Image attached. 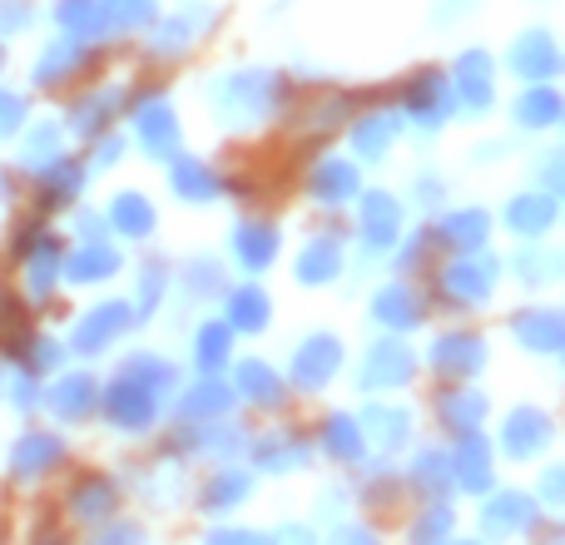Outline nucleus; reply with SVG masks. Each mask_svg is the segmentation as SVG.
Here are the masks:
<instances>
[{
  "label": "nucleus",
  "instance_id": "nucleus-1",
  "mask_svg": "<svg viewBox=\"0 0 565 545\" xmlns=\"http://www.w3.org/2000/svg\"><path fill=\"white\" fill-rule=\"evenodd\" d=\"M278 89L282 85L274 75H254V70H248V75H228L224 85H218V109H224L228 125H248V119L274 109Z\"/></svg>",
  "mask_w": 565,
  "mask_h": 545
},
{
  "label": "nucleus",
  "instance_id": "nucleus-2",
  "mask_svg": "<svg viewBox=\"0 0 565 545\" xmlns=\"http://www.w3.org/2000/svg\"><path fill=\"white\" fill-rule=\"evenodd\" d=\"M491 288H497V264H491V258L467 254V258L441 268V298L457 302V308H477Z\"/></svg>",
  "mask_w": 565,
  "mask_h": 545
},
{
  "label": "nucleus",
  "instance_id": "nucleus-3",
  "mask_svg": "<svg viewBox=\"0 0 565 545\" xmlns=\"http://www.w3.org/2000/svg\"><path fill=\"white\" fill-rule=\"evenodd\" d=\"M105 412H109V421H115V427L145 431L149 421H154V412H159V397L145 387V382L129 377V372H119V382L109 387V397H105Z\"/></svg>",
  "mask_w": 565,
  "mask_h": 545
},
{
  "label": "nucleus",
  "instance_id": "nucleus-4",
  "mask_svg": "<svg viewBox=\"0 0 565 545\" xmlns=\"http://www.w3.org/2000/svg\"><path fill=\"white\" fill-rule=\"evenodd\" d=\"M338 367H342V348H338V338H308L298 352H292L288 377H292V387L312 392V387H322V382H328Z\"/></svg>",
  "mask_w": 565,
  "mask_h": 545
},
{
  "label": "nucleus",
  "instance_id": "nucleus-5",
  "mask_svg": "<svg viewBox=\"0 0 565 545\" xmlns=\"http://www.w3.org/2000/svg\"><path fill=\"white\" fill-rule=\"evenodd\" d=\"M447 471L461 491H487L491 487V451H487V437L481 431H461L457 437V451L447 457Z\"/></svg>",
  "mask_w": 565,
  "mask_h": 545
},
{
  "label": "nucleus",
  "instance_id": "nucleus-6",
  "mask_svg": "<svg viewBox=\"0 0 565 545\" xmlns=\"http://www.w3.org/2000/svg\"><path fill=\"white\" fill-rule=\"evenodd\" d=\"M135 135L149 154H159V159L179 154V125H174V115H169L164 99H145V105L135 109Z\"/></svg>",
  "mask_w": 565,
  "mask_h": 545
},
{
  "label": "nucleus",
  "instance_id": "nucleus-7",
  "mask_svg": "<svg viewBox=\"0 0 565 545\" xmlns=\"http://www.w3.org/2000/svg\"><path fill=\"white\" fill-rule=\"evenodd\" d=\"M412 352L402 348V342H377V348L367 352V362H362V387L372 392H387V387H402V382L412 377Z\"/></svg>",
  "mask_w": 565,
  "mask_h": 545
},
{
  "label": "nucleus",
  "instance_id": "nucleus-8",
  "mask_svg": "<svg viewBox=\"0 0 565 545\" xmlns=\"http://www.w3.org/2000/svg\"><path fill=\"white\" fill-rule=\"evenodd\" d=\"M511 70L526 79H551L561 70V50L546 30H526V35L511 45Z\"/></svg>",
  "mask_w": 565,
  "mask_h": 545
},
{
  "label": "nucleus",
  "instance_id": "nucleus-9",
  "mask_svg": "<svg viewBox=\"0 0 565 545\" xmlns=\"http://www.w3.org/2000/svg\"><path fill=\"white\" fill-rule=\"evenodd\" d=\"M447 105H451V85H447V75H441V70H427V75L412 79V89H407V115L417 119L422 129L441 125Z\"/></svg>",
  "mask_w": 565,
  "mask_h": 545
},
{
  "label": "nucleus",
  "instance_id": "nucleus-10",
  "mask_svg": "<svg viewBox=\"0 0 565 545\" xmlns=\"http://www.w3.org/2000/svg\"><path fill=\"white\" fill-rule=\"evenodd\" d=\"M481 362H487V342L471 338V332H451L431 348V367L447 372V377H471Z\"/></svg>",
  "mask_w": 565,
  "mask_h": 545
},
{
  "label": "nucleus",
  "instance_id": "nucleus-11",
  "mask_svg": "<svg viewBox=\"0 0 565 545\" xmlns=\"http://www.w3.org/2000/svg\"><path fill=\"white\" fill-rule=\"evenodd\" d=\"M129 328V302H99L85 322L75 328V348L79 352H99Z\"/></svg>",
  "mask_w": 565,
  "mask_h": 545
},
{
  "label": "nucleus",
  "instance_id": "nucleus-12",
  "mask_svg": "<svg viewBox=\"0 0 565 545\" xmlns=\"http://www.w3.org/2000/svg\"><path fill=\"white\" fill-rule=\"evenodd\" d=\"M60 457H65L60 437H50V431H25V437L15 441V451H10V471H15L20 481H30V477H40V471L55 467Z\"/></svg>",
  "mask_w": 565,
  "mask_h": 545
},
{
  "label": "nucleus",
  "instance_id": "nucleus-13",
  "mask_svg": "<svg viewBox=\"0 0 565 545\" xmlns=\"http://www.w3.org/2000/svg\"><path fill=\"white\" fill-rule=\"evenodd\" d=\"M556 427H551L546 412H511L507 421V451L511 457H541L551 447Z\"/></svg>",
  "mask_w": 565,
  "mask_h": 545
},
{
  "label": "nucleus",
  "instance_id": "nucleus-14",
  "mask_svg": "<svg viewBox=\"0 0 565 545\" xmlns=\"http://www.w3.org/2000/svg\"><path fill=\"white\" fill-rule=\"evenodd\" d=\"M511 332H516L531 352H556L561 338H565V318L556 308H526L516 322H511Z\"/></svg>",
  "mask_w": 565,
  "mask_h": 545
},
{
  "label": "nucleus",
  "instance_id": "nucleus-15",
  "mask_svg": "<svg viewBox=\"0 0 565 545\" xmlns=\"http://www.w3.org/2000/svg\"><path fill=\"white\" fill-rule=\"evenodd\" d=\"M451 89H457L471 109H487L491 105V60H487V50H467V55L457 60Z\"/></svg>",
  "mask_w": 565,
  "mask_h": 545
},
{
  "label": "nucleus",
  "instance_id": "nucleus-16",
  "mask_svg": "<svg viewBox=\"0 0 565 545\" xmlns=\"http://www.w3.org/2000/svg\"><path fill=\"white\" fill-rule=\"evenodd\" d=\"M95 402H99V392H95V382H89V377H60L55 387L45 392V407L55 412L60 421L89 417V412H95Z\"/></svg>",
  "mask_w": 565,
  "mask_h": 545
},
{
  "label": "nucleus",
  "instance_id": "nucleus-17",
  "mask_svg": "<svg viewBox=\"0 0 565 545\" xmlns=\"http://www.w3.org/2000/svg\"><path fill=\"white\" fill-rule=\"evenodd\" d=\"M89 65V50H85V40H75V35H65V40H55V45L40 55V70H35V79L40 85H65L70 75H79V70Z\"/></svg>",
  "mask_w": 565,
  "mask_h": 545
},
{
  "label": "nucleus",
  "instance_id": "nucleus-18",
  "mask_svg": "<svg viewBox=\"0 0 565 545\" xmlns=\"http://www.w3.org/2000/svg\"><path fill=\"white\" fill-rule=\"evenodd\" d=\"M507 224L516 228V234H526V238L546 234V228L556 224V199H551V194H536V189H526V194H516V199L507 204Z\"/></svg>",
  "mask_w": 565,
  "mask_h": 545
},
{
  "label": "nucleus",
  "instance_id": "nucleus-19",
  "mask_svg": "<svg viewBox=\"0 0 565 545\" xmlns=\"http://www.w3.org/2000/svg\"><path fill=\"white\" fill-rule=\"evenodd\" d=\"M402 228V204L392 194H367V204H362V238H367V248H387L392 238H397Z\"/></svg>",
  "mask_w": 565,
  "mask_h": 545
},
{
  "label": "nucleus",
  "instance_id": "nucleus-20",
  "mask_svg": "<svg viewBox=\"0 0 565 545\" xmlns=\"http://www.w3.org/2000/svg\"><path fill=\"white\" fill-rule=\"evenodd\" d=\"M437 412H441V421L461 437V431L481 427V417H487V397H481L477 387H447L441 392V402H437Z\"/></svg>",
  "mask_w": 565,
  "mask_h": 545
},
{
  "label": "nucleus",
  "instance_id": "nucleus-21",
  "mask_svg": "<svg viewBox=\"0 0 565 545\" xmlns=\"http://www.w3.org/2000/svg\"><path fill=\"white\" fill-rule=\"evenodd\" d=\"M115 506H119V496H115V481L109 477H85L70 491V516L75 521H105Z\"/></svg>",
  "mask_w": 565,
  "mask_h": 545
},
{
  "label": "nucleus",
  "instance_id": "nucleus-22",
  "mask_svg": "<svg viewBox=\"0 0 565 545\" xmlns=\"http://www.w3.org/2000/svg\"><path fill=\"white\" fill-rule=\"evenodd\" d=\"M437 238L447 248H457V254H477V248L487 244V214H481V209H457V214L441 218Z\"/></svg>",
  "mask_w": 565,
  "mask_h": 545
},
{
  "label": "nucleus",
  "instance_id": "nucleus-23",
  "mask_svg": "<svg viewBox=\"0 0 565 545\" xmlns=\"http://www.w3.org/2000/svg\"><path fill=\"white\" fill-rule=\"evenodd\" d=\"M372 318H377L382 328H392V332H407V328H417L422 322V308H417V298L407 292V282H392V288L377 292Z\"/></svg>",
  "mask_w": 565,
  "mask_h": 545
},
{
  "label": "nucleus",
  "instance_id": "nucleus-24",
  "mask_svg": "<svg viewBox=\"0 0 565 545\" xmlns=\"http://www.w3.org/2000/svg\"><path fill=\"white\" fill-rule=\"evenodd\" d=\"M234 254H238V264H244L248 272L268 268L274 264V254H278V234L268 224H244L234 234Z\"/></svg>",
  "mask_w": 565,
  "mask_h": 545
},
{
  "label": "nucleus",
  "instance_id": "nucleus-25",
  "mask_svg": "<svg viewBox=\"0 0 565 545\" xmlns=\"http://www.w3.org/2000/svg\"><path fill=\"white\" fill-rule=\"evenodd\" d=\"M312 194L328 199V204L352 199V194H358V169H352L348 159H322V164L312 169Z\"/></svg>",
  "mask_w": 565,
  "mask_h": 545
},
{
  "label": "nucleus",
  "instance_id": "nucleus-26",
  "mask_svg": "<svg viewBox=\"0 0 565 545\" xmlns=\"http://www.w3.org/2000/svg\"><path fill=\"white\" fill-rule=\"evenodd\" d=\"M55 20L70 30L75 40H95V35H105V6L99 0H60L55 6Z\"/></svg>",
  "mask_w": 565,
  "mask_h": 545
},
{
  "label": "nucleus",
  "instance_id": "nucleus-27",
  "mask_svg": "<svg viewBox=\"0 0 565 545\" xmlns=\"http://www.w3.org/2000/svg\"><path fill=\"white\" fill-rule=\"evenodd\" d=\"M338 268H342L338 238H312V244L298 254V278L302 282H328V278H338Z\"/></svg>",
  "mask_w": 565,
  "mask_h": 545
},
{
  "label": "nucleus",
  "instance_id": "nucleus-28",
  "mask_svg": "<svg viewBox=\"0 0 565 545\" xmlns=\"http://www.w3.org/2000/svg\"><path fill=\"white\" fill-rule=\"evenodd\" d=\"M79 184H85V169L70 164V159H50V164L40 169V199H45V204H65V199H75Z\"/></svg>",
  "mask_w": 565,
  "mask_h": 545
},
{
  "label": "nucleus",
  "instance_id": "nucleus-29",
  "mask_svg": "<svg viewBox=\"0 0 565 545\" xmlns=\"http://www.w3.org/2000/svg\"><path fill=\"white\" fill-rule=\"evenodd\" d=\"M109 224L119 228V234H129V238H145L149 228H154V209H149V199L145 194H119L115 204H109Z\"/></svg>",
  "mask_w": 565,
  "mask_h": 545
},
{
  "label": "nucleus",
  "instance_id": "nucleus-30",
  "mask_svg": "<svg viewBox=\"0 0 565 545\" xmlns=\"http://www.w3.org/2000/svg\"><path fill=\"white\" fill-rule=\"evenodd\" d=\"M228 328L238 332H264L268 328V298L258 288H238L228 292Z\"/></svg>",
  "mask_w": 565,
  "mask_h": 545
},
{
  "label": "nucleus",
  "instance_id": "nucleus-31",
  "mask_svg": "<svg viewBox=\"0 0 565 545\" xmlns=\"http://www.w3.org/2000/svg\"><path fill=\"white\" fill-rule=\"evenodd\" d=\"M407 412L402 407H367V421H362V437L377 441V447H402L407 441Z\"/></svg>",
  "mask_w": 565,
  "mask_h": 545
},
{
  "label": "nucleus",
  "instance_id": "nucleus-32",
  "mask_svg": "<svg viewBox=\"0 0 565 545\" xmlns=\"http://www.w3.org/2000/svg\"><path fill=\"white\" fill-rule=\"evenodd\" d=\"M244 496H248V471H238V467L214 471V477H209V487H204V506L209 511H234Z\"/></svg>",
  "mask_w": 565,
  "mask_h": 545
},
{
  "label": "nucleus",
  "instance_id": "nucleus-33",
  "mask_svg": "<svg viewBox=\"0 0 565 545\" xmlns=\"http://www.w3.org/2000/svg\"><path fill=\"white\" fill-rule=\"evenodd\" d=\"M169 179H174L179 199H214L218 194V179L209 174V164H199V159H179L174 154V169H169Z\"/></svg>",
  "mask_w": 565,
  "mask_h": 545
},
{
  "label": "nucleus",
  "instance_id": "nucleus-34",
  "mask_svg": "<svg viewBox=\"0 0 565 545\" xmlns=\"http://www.w3.org/2000/svg\"><path fill=\"white\" fill-rule=\"evenodd\" d=\"M119 99H125V95H119V89H105V95H89V99H79V105H75V115H70V125H75L85 139H89V135H99V129H105L109 119H115V105H119Z\"/></svg>",
  "mask_w": 565,
  "mask_h": 545
},
{
  "label": "nucleus",
  "instance_id": "nucleus-35",
  "mask_svg": "<svg viewBox=\"0 0 565 545\" xmlns=\"http://www.w3.org/2000/svg\"><path fill=\"white\" fill-rule=\"evenodd\" d=\"M238 387H244V397H248V402H264V407H274V402L282 397L278 372L268 367V362H258V357L238 367Z\"/></svg>",
  "mask_w": 565,
  "mask_h": 545
},
{
  "label": "nucleus",
  "instance_id": "nucleus-36",
  "mask_svg": "<svg viewBox=\"0 0 565 545\" xmlns=\"http://www.w3.org/2000/svg\"><path fill=\"white\" fill-rule=\"evenodd\" d=\"M115 268H119V254H115V248H105L99 238L70 258V278H75V282H99V278H109Z\"/></svg>",
  "mask_w": 565,
  "mask_h": 545
},
{
  "label": "nucleus",
  "instance_id": "nucleus-37",
  "mask_svg": "<svg viewBox=\"0 0 565 545\" xmlns=\"http://www.w3.org/2000/svg\"><path fill=\"white\" fill-rule=\"evenodd\" d=\"M302 457H308V447L298 437H288V431H274V437L258 441V467H268V471L302 467Z\"/></svg>",
  "mask_w": 565,
  "mask_h": 545
},
{
  "label": "nucleus",
  "instance_id": "nucleus-38",
  "mask_svg": "<svg viewBox=\"0 0 565 545\" xmlns=\"http://www.w3.org/2000/svg\"><path fill=\"white\" fill-rule=\"evenodd\" d=\"M397 129H402V115H367L352 139H358V149L367 159H377V154H387V145H392V135H397Z\"/></svg>",
  "mask_w": 565,
  "mask_h": 545
},
{
  "label": "nucleus",
  "instance_id": "nucleus-39",
  "mask_svg": "<svg viewBox=\"0 0 565 545\" xmlns=\"http://www.w3.org/2000/svg\"><path fill=\"white\" fill-rule=\"evenodd\" d=\"M362 441H367V437H362V427H358L352 417H332V421H322V447H328L338 461H352V457H358Z\"/></svg>",
  "mask_w": 565,
  "mask_h": 545
},
{
  "label": "nucleus",
  "instance_id": "nucleus-40",
  "mask_svg": "<svg viewBox=\"0 0 565 545\" xmlns=\"http://www.w3.org/2000/svg\"><path fill=\"white\" fill-rule=\"evenodd\" d=\"M228 402H234V392H228L224 382L209 377V382H199V387L184 397V417H224Z\"/></svg>",
  "mask_w": 565,
  "mask_h": 545
},
{
  "label": "nucleus",
  "instance_id": "nucleus-41",
  "mask_svg": "<svg viewBox=\"0 0 565 545\" xmlns=\"http://www.w3.org/2000/svg\"><path fill=\"white\" fill-rule=\"evenodd\" d=\"M516 115H521V125H531V129L556 125V119H561V95H556V89H531V95H521Z\"/></svg>",
  "mask_w": 565,
  "mask_h": 545
},
{
  "label": "nucleus",
  "instance_id": "nucleus-42",
  "mask_svg": "<svg viewBox=\"0 0 565 545\" xmlns=\"http://www.w3.org/2000/svg\"><path fill=\"white\" fill-rule=\"evenodd\" d=\"M199 348H194V357H199V367L204 372H214V367H224L228 362V322H209V328H199Z\"/></svg>",
  "mask_w": 565,
  "mask_h": 545
},
{
  "label": "nucleus",
  "instance_id": "nucleus-43",
  "mask_svg": "<svg viewBox=\"0 0 565 545\" xmlns=\"http://www.w3.org/2000/svg\"><path fill=\"white\" fill-rule=\"evenodd\" d=\"M125 372H129V377H135V382H145V387L154 392V397H159V392H169V387H174V382H179V372L169 367V362L145 357V352H139V357H129V362H125Z\"/></svg>",
  "mask_w": 565,
  "mask_h": 545
},
{
  "label": "nucleus",
  "instance_id": "nucleus-44",
  "mask_svg": "<svg viewBox=\"0 0 565 545\" xmlns=\"http://www.w3.org/2000/svg\"><path fill=\"white\" fill-rule=\"evenodd\" d=\"M526 521H531V511H526V501L521 496H501L497 506H487V531L491 536H507V531L526 526Z\"/></svg>",
  "mask_w": 565,
  "mask_h": 545
},
{
  "label": "nucleus",
  "instance_id": "nucleus-45",
  "mask_svg": "<svg viewBox=\"0 0 565 545\" xmlns=\"http://www.w3.org/2000/svg\"><path fill=\"white\" fill-rule=\"evenodd\" d=\"M55 268H60V248L45 238V244L30 254V292H35V298H45V292H50V282H55Z\"/></svg>",
  "mask_w": 565,
  "mask_h": 545
},
{
  "label": "nucleus",
  "instance_id": "nucleus-46",
  "mask_svg": "<svg viewBox=\"0 0 565 545\" xmlns=\"http://www.w3.org/2000/svg\"><path fill=\"white\" fill-rule=\"evenodd\" d=\"M20 159H25V169H45L50 159H60V129L55 125H40L35 135L25 139V154H20Z\"/></svg>",
  "mask_w": 565,
  "mask_h": 545
},
{
  "label": "nucleus",
  "instance_id": "nucleus-47",
  "mask_svg": "<svg viewBox=\"0 0 565 545\" xmlns=\"http://www.w3.org/2000/svg\"><path fill=\"white\" fill-rule=\"evenodd\" d=\"M105 20H109V25L139 30V25H149V20H154V0H105Z\"/></svg>",
  "mask_w": 565,
  "mask_h": 545
},
{
  "label": "nucleus",
  "instance_id": "nucleus-48",
  "mask_svg": "<svg viewBox=\"0 0 565 545\" xmlns=\"http://www.w3.org/2000/svg\"><path fill=\"white\" fill-rule=\"evenodd\" d=\"M164 282H169V268L164 264H145V278H139V318H149L154 312V302H159V292H164Z\"/></svg>",
  "mask_w": 565,
  "mask_h": 545
},
{
  "label": "nucleus",
  "instance_id": "nucleus-49",
  "mask_svg": "<svg viewBox=\"0 0 565 545\" xmlns=\"http://www.w3.org/2000/svg\"><path fill=\"white\" fill-rule=\"evenodd\" d=\"M189 25H194V20H189V15L169 20V25H164V30H159V35H154V55H179V50H184L189 40L199 35V30H189Z\"/></svg>",
  "mask_w": 565,
  "mask_h": 545
},
{
  "label": "nucleus",
  "instance_id": "nucleus-50",
  "mask_svg": "<svg viewBox=\"0 0 565 545\" xmlns=\"http://www.w3.org/2000/svg\"><path fill=\"white\" fill-rule=\"evenodd\" d=\"M447 481H451V471L437 451H427V457L417 461V471H412V487H422V491H447Z\"/></svg>",
  "mask_w": 565,
  "mask_h": 545
},
{
  "label": "nucleus",
  "instance_id": "nucleus-51",
  "mask_svg": "<svg viewBox=\"0 0 565 545\" xmlns=\"http://www.w3.org/2000/svg\"><path fill=\"white\" fill-rule=\"evenodd\" d=\"M20 125H25V99L10 95V89H0V139H10Z\"/></svg>",
  "mask_w": 565,
  "mask_h": 545
},
{
  "label": "nucleus",
  "instance_id": "nucleus-52",
  "mask_svg": "<svg viewBox=\"0 0 565 545\" xmlns=\"http://www.w3.org/2000/svg\"><path fill=\"white\" fill-rule=\"evenodd\" d=\"M556 264H561L556 254H526V258H521V278H531V282H551V278H556Z\"/></svg>",
  "mask_w": 565,
  "mask_h": 545
},
{
  "label": "nucleus",
  "instance_id": "nucleus-53",
  "mask_svg": "<svg viewBox=\"0 0 565 545\" xmlns=\"http://www.w3.org/2000/svg\"><path fill=\"white\" fill-rule=\"evenodd\" d=\"M441 531H451V511H447V506H441V501H437V506H431L427 516L417 521V536L427 541V536H441Z\"/></svg>",
  "mask_w": 565,
  "mask_h": 545
},
{
  "label": "nucleus",
  "instance_id": "nucleus-54",
  "mask_svg": "<svg viewBox=\"0 0 565 545\" xmlns=\"http://www.w3.org/2000/svg\"><path fill=\"white\" fill-rule=\"evenodd\" d=\"M35 352H25V367H35V372H45V367H55L60 362V348L55 342H30Z\"/></svg>",
  "mask_w": 565,
  "mask_h": 545
},
{
  "label": "nucleus",
  "instance_id": "nucleus-55",
  "mask_svg": "<svg viewBox=\"0 0 565 545\" xmlns=\"http://www.w3.org/2000/svg\"><path fill=\"white\" fill-rule=\"evenodd\" d=\"M25 15H30L25 0H15V6H10V0H0V25H25Z\"/></svg>",
  "mask_w": 565,
  "mask_h": 545
},
{
  "label": "nucleus",
  "instance_id": "nucleus-56",
  "mask_svg": "<svg viewBox=\"0 0 565 545\" xmlns=\"http://www.w3.org/2000/svg\"><path fill=\"white\" fill-rule=\"evenodd\" d=\"M541 491H546V501H561V491H565V477H561V471H546V487H541Z\"/></svg>",
  "mask_w": 565,
  "mask_h": 545
},
{
  "label": "nucleus",
  "instance_id": "nucleus-57",
  "mask_svg": "<svg viewBox=\"0 0 565 545\" xmlns=\"http://www.w3.org/2000/svg\"><path fill=\"white\" fill-rule=\"evenodd\" d=\"M79 228H85V238H99V228H105V218L85 214V218H79Z\"/></svg>",
  "mask_w": 565,
  "mask_h": 545
},
{
  "label": "nucleus",
  "instance_id": "nucleus-58",
  "mask_svg": "<svg viewBox=\"0 0 565 545\" xmlns=\"http://www.w3.org/2000/svg\"><path fill=\"white\" fill-rule=\"evenodd\" d=\"M115 154H119V145L115 139H105V145H99V164H115Z\"/></svg>",
  "mask_w": 565,
  "mask_h": 545
}]
</instances>
